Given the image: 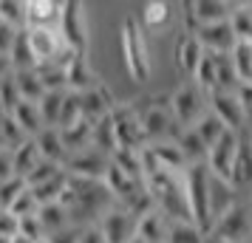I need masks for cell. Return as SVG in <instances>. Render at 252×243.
<instances>
[{"label":"cell","mask_w":252,"mask_h":243,"mask_svg":"<svg viewBox=\"0 0 252 243\" xmlns=\"http://www.w3.org/2000/svg\"><path fill=\"white\" fill-rule=\"evenodd\" d=\"M0 20L14 28H26V0H0Z\"/></svg>","instance_id":"cell-40"},{"label":"cell","mask_w":252,"mask_h":243,"mask_svg":"<svg viewBox=\"0 0 252 243\" xmlns=\"http://www.w3.org/2000/svg\"><path fill=\"white\" fill-rule=\"evenodd\" d=\"M195 37H198L201 48H204L207 54H213V57L232 54V51H235V46H238V37H235V31H232L229 20H224V23L201 26V28L195 31Z\"/></svg>","instance_id":"cell-14"},{"label":"cell","mask_w":252,"mask_h":243,"mask_svg":"<svg viewBox=\"0 0 252 243\" xmlns=\"http://www.w3.org/2000/svg\"><path fill=\"white\" fill-rule=\"evenodd\" d=\"M114 164V156L96 150V147H85L80 153H71L65 159V173L74 178H88V181H105V175Z\"/></svg>","instance_id":"cell-11"},{"label":"cell","mask_w":252,"mask_h":243,"mask_svg":"<svg viewBox=\"0 0 252 243\" xmlns=\"http://www.w3.org/2000/svg\"><path fill=\"white\" fill-rule=\"evenodd\" d=\"M176 20H179V17L173 12V6L164 3V0H150V3H145V6H142V17H139L145 34H156V37L170 34Z\"/></svg>","instance_id":"cell-15"},{"label":"cell","mask_w":252,"mask_h":243,"mask_svg":"<svg viewBox=\"0 0 252 243\" xmlns=\"http://www.w3.org/2000/svg\"><path fill=\"white\" fill-rule=\"evenodd\" d=\"M238 153H241V133H224L221 139L210 147L207 153V170L210 175H216L221 181L232 184V175H235V164H238Z\"/></svg>","instance_id":"cell-9"},{"label":"cell","mask_w":252,"mask_h":243,"mask_svg":"<svg viewBox=\"0 0 252 243\" xmlns=\"http://www.w3.org/2000/svg\"><path fill=\"white\" fill-rule=\"evenodd\" d=\"M20 102H23V99H20V91H17L14 74L3 77V80H0V105H3V113H12Z\"/></svg>","instance_id":"cell-42"},{"label":"cell","mask_w":252,"mask_h":243,"mask_svg":"<svg viewBox=\"0 0 252 243\" xmlns=\"http://www.w3.org/2000/svg\"><path fill=\"white\" fill-rule=\"evenodd\" d=\"M65 93L68 91H46V96L40 99V113L46 128H57L60 125V113H63V105H65Z\"/></svg>","instance_id":"cell-33"},{"label":"cell","mask_w":252,"mask_h":243,"mask_svg":"<svg viewBox=\"0 0 252 243\" xmlns=\"http://www.w3.org/2000/svg\"><path fill=\"white\" fill-rule=\"evenodd\" d=\"M60 34H63L71 54L88 57V51H91V26H88V6L85 3H80V0H65L63 3Z\"/></svg>","instance_id":"cell-7"},{"label":"cell","mask_w":252,"mask_h":243,"mask_svg":"<svg viewBox=\"0 0 252 243\" xmlns=\"http://www.w3.org/2000/svg\"><path fill=\"white\" fill-rule=\"evenodd\" d=\"M99 85H102V80H99V74L91 68V59L74 54V57L68 59V91L85 93V91L99 88Z\"/></svg>","instance_id":"cell-19"},{"label":"cell","mask_w":252,"mask_h":243,"mask_svg":"<svg viewBox=\"0 0 252 243\" xmlns=\"http://www.w3.org/2000/svg\"><path fill=\"white\" fill-rule=\"evenodd\" d=\"M12 159H14V175L26 181V178H29V175L40 167V162H43V153H40V147H37L34 139H26L20 147H14V150H12Z\"/></svg>","instance_id":"cell-21"},{"label":"cell","mask_w":252,"mask_h":243,"mask_svg":"<svg viewBox=\"0 0 252 243\" xmlns=\"http://www.w3.org/2000/svg\"><path fill=\"white\" fill-rule=\"evenodd\" d=\"M80 235H82L80 226H68V229L57 232V235H51L48 241H51V243H77V241H80Z\"/></svg>","instance_id":"cell-49"},{"label":"cell","mask_w":252,"mask_h":243,"mask_svg":"<svg viewBox=\"0 0 252 243\" xmlns=\"http://www.w3.org/2000/svg\"><path fill=\"white\" fill-rule=\"evenodd\" d=\"M139 108V119H142V128L148 136V144H164V141H176L179 139V122L173 119L170 110V93H153L136 102Z\"/></svg>","instance_id":"cell-3"},{"label":"cell","mask_w":252,"mask_h":243,"mask_svg":"<svg viewBox=\"0 0 252 243\" xmlns=\"http://www.w3.org/2000/svg\"><path fill=\"white\" fill-rule=\"evenodd\" d=\"M40 223H43V232H46V238L51 235H57V232L68 229L71 226V218H68V209L63 207V204H46V207H40Z\"/></svg>","instance_id":"cell-26"},{"label":"cell","mask_w":252,"mask_h":243,"mask_svg":"<svg viewBox=\"0 0 252 243\" xmlns=\"http://www.w3.org/2000/svg\"><path fill=\"white\" fill-rule=\"evenodd\" d=\"M210 238H218L224 243H252V207L250 201H238L216 218Z\"/></svg>","instance_id":"cell-8"},{"label":"cell","mask_w":252,"mask_h":243,"mask_svg":"<svg viewBox=\"0 0 252 243\" xmlns=\"http://www.w3.org/2000/svg\"><path fill=\"white\" fill-rule=\"evenodd\" d=\"M232 187L238 192H252V144L244 133H241V153L238 164H235V175H232Z\"/></svg>","instance_id":"cell-25"},{"label":"cell","mask_w":252,"mask_h":243,"mask_svg":"<svg viewBox=\"0 0 252 243\" xmlns=\"http://www.w3.org/2000/svg\"><path fill=\"white\" fill-rule=\"evenodd\" d=\"M9 74H14L12 59H9V54H0V80H3V77H9Z\"/></svg>","instance_id":"cell-51"},{"label":"cell","mask_w":252,"mask_h":243,"mask_svg":"<svg viewBox=\"0 0 252 243\" xmlns=\"http://www.w3.org/2000/svg\"><path fill=\"white\" fill-rule=\"evenodd\" d=\"M14 82H17V91H20V99L23 102H37L46 96V88L40 82V74L34 71H14Z\"/></svg>","instance_id":"cell-30"},{"label":"cell","mask_w":252,"mask_h":243,"mask_svg":"<svg viewBox=\"0 0 252 243\" xmlns=\"http://www.w3.org/2000/svg\"><path fill=\"white\" fill-rule=\"evenodd\" d=\"M9 116L20 125V130H23L29 139H34L37 133L46 130V122H43V113H40V105L37 102H20Z\"/></svg>","instance_id":"cell-23"},{"label":"cell","mask_w":252,"mask_h":243,"mask_svg":"<svg viewBox=\"0 0 252 243\" xmlns=\"http://www.w3.org/2000/svg\"><path fill=\"white\" fill-rule=\"evenodd\" d=\"M0 136H3V147H6V150H14V147H20V144L29 139L23 130H20V125H17L9 113L0 116Z\"/></svg>","instance_id":"cell-39"},{"label":"cell","mask_w":252,"mask_h":243,"mask_svg":"<svg viewBox=\"0 0 252 243\" xmlns=\"http://www.w3.org/2000/svg\"><path fill=\"white\" fill-rule=\"evenodd\" d=\"M60 204L68 209L71 226H80V229L96 226L116 207L105 181H88V178H74V175H68V187Z\"/></svg>","instance_id":"cell-1"},{"label":"cell","mask_w":252,"mask_h":243,"mask_svg":"<svg viewBox=\"0 0 252 243\" xmlns=\"http://www.w3.org/2000/svg\"><path fill=\"white\" fill-rule=\"evenodd\" d=\"M122 57H125V68L130 74V80L136 85H145L153 74V57H150V46H148V34L139 23V17L125 14L122 20Z\"/></svg>","instance_id":"cell-2"},{"label":"cell","mask_w":252,"mask_h":243,"mask_svg":"<svg viewBox=\"0 0 252 243\" xmlns=\"http://www.w3.org/2000/svg\"><path fill=\"white\" fill-rule=\"evenodd\" d=\"M71 57H74V54H71ZM68 59L51 62V65H40V68H37L40 82H43L46 91H68Z\"/></svg>","instance_id":"cell-27"},{"label":"cell","mask_w":252,"mask_h":243,"mask_svg":"<svg viewBox=\"0 0 252 243\" xmlns=\"http://www.w3.org/2000/svg\"><path fill=\"white\" fill-rule=\"evenodd\" d=\"M23 189H26V181H23V178H17V175H14V178H9V181H3V184H0V209H9V207H12Z\"/></svg>","instance_id":"cell-44"},{"label":"cell","mask_w":252,"mask_h":243,"mask_svg":"<svg viewBox=\"0 0 252 243\" xmlns=\"http://www.w3.org/2000/svg\"><path fill=\"white\" fill-rule=\"evenodd\" d=\"M127 243H145V241H142V238H139V235H136V238H133V241H127Z\"/></svg>","instance_id":"cell-55"},{"label":"cell","mask_w":252,"mask_h":243,"mask_svg":"<svg viewBox=\"0 0 252 243\" xmlns=\"http://www.w3.org/2000/svg\"><path fill=\"white\" fill-rule=\"evenodd\" d=\"M37 243H51V241H48V238H43V241H37Z\"/></svg>","instance_id":"cell-56"},{"label":"cell","mask_w":252,"mask_h":243,"mask_svg":"<svg viewBox=\"0 0 252 243\" xmlns=\"http://www.w3.org/2000/svg\"><path fill=\"white\" fill-rule=\"evenodd\" d=\"M232 204H238V189L229 184V181H221V178H210V209H213V223L216 218H221Z\"/></svg>","instance_id":"cell-22"},{"label":"cell","mask_w":252,"mask_h":243,"mask_svg":"<svg viewBox=\"0 0 252 243\" xmlns=\"http://www.w3.org/2000/svg\"><path fill=\"white\" fill-rule=\"evenodd\" d=\"M63 133V144H65V150L71 153H80L85 150V147H91L94 144V125L91 122H85L82 119L80 125H74V128H65V130H60Z\"/></svg>","instance_id":"cell-28"},{"label":"cell","mask_w":252,"mask_h":243,"mask_svg":"<svg viewBox=\"0 0 252 243\" xmlns=\"http://www.w3.org/2000/svg\"><path fill=\"white\" fill-rule=\"evenodd\" d=\"M193 130L198 133V139H201V141L207 144V153H210V147H213V144H216V141L221 139L224 133H227V128L221 125V119H218L216 113L201 116V122H198V125H195Z\"/></svg>","instance_id":"cell-36"},{"label":"cell","mask_w":252,"mask_h":243,"mask_svg":"<svg viewBox=\"0 0 252 243\" xmlns=\"http://www.w3.org/2000/svg\"><path fill=\"white\" fill-rule=\"evenodd\" d=\"M0 243H14L12 238H3V235H0Z\"/></svg>","instance_id":"cell-53"},{"label":"cell","mask_w":252,"mask_h":243,"mask_svg":"<svg viewBox=\"0 0 252 243\" xmlns=\"http://www.w3.org/2000/svg\"><path fill=\"white\" fill-rule=\"evenodd\" d=\"M0 147H3V136H0Z\"/></svg>","instance_id":"cell-58"},{"label":"cell","mask_w":252,"mask_h":243,"mask_svg":"<svg viewBox=\"0 0 252 243\" xmlns=\"http://www.w3.org/2000/svg\"><path fill=\"white\" fill-rule=\"evenodd\" d=\"M82 122V105H80V93L68 91L65 93V105H63V113H60V125L57 130H65V128H74Z\"/></svg>","instance_id":"cell-38"},{"label":"cell","mask_w":252,"mask_h":243,"mask_svg":"<svg viewBox=\"0 0 252 243\" xmlns=\"http://www.w3.org/2000/svg\"><path fill=\"white\" fill-rule=\"evenodd\" d=\"M26 34H29L32 54L37 59V68L40 65H51V62H63V59L71 57L60 28H26Z\"/></svg>","instance_id":"cell-10"},{"label":"cell","mask_w":252,"mask_h":243,"mask_svg":"<svg viewBox=\"0 0 252 243\" xmlns=\"http://www.w3.org/2000/svg\"><path fill=\"white\" fill-rule=\"evenodd\" d=\"M204 54L207 51L201 48L198 37L184 31V37L176 43V51H173V65H176V71L184 74V80H193V74L198 68V62L204 59Z\"/></svg>","instance_id":"cell-16"},{"label":"cell","mask_w":252,"mask_h":243,"mask_svg":"<svg viewBox=\"0 0 252 243\" xmlns=\"http://www.w3.org/2000/svg\"><path fill=\"white\" fill-rule=\"evenodd\" d=\"M229 57H232V65H235L241 85H252V43H238Z\"/></svg>","instance_id":"cell-37"},{"label":"cell","mask_w":252,"mask_h":243,"mask_svg":"<svg viewBox=\"0 0 252 243\" xmlns=\"http://www.w3.org/2000/svg\"><path fill=\"white\" fill-rule=\"evenodd\" d=\"M244 136H247V139H250V144H252V128L247 130V133H244Z\"/></svg>","instance_id":"cell-54"},{"label":"cell","mask_w":252,"mask_h":243,"mask_svg":"<svg viewBox=\"0 0 252 243\" xmlns=\"http://www.w3.org/2000/svg\"><path fill=\"white\" fill-rule=\"evenodd\" d=\"M167 243H207V232L198 229L193 220H173Z\"/></svg>","instance_id":"cell-35"},{"label":"cell","mask_w":252,"mask_h":243,"mask_svg":"<svg viewBox=\"0 0 252 243\" xmlns=\"http://www.w3.org/2000/svg\"><path fill=\"white\" fill-rule=\"evenodd\" d=\"M114 122V136H116V153H142L148 147V136L139 119L136 102H116L111 110Z\"/></svg>","instance_id":"cell-6"},{"label":"cell","mask_w":252,"mask_h":243,"mask_svg":"<svg viewBox=\"0 0 252 243\" xmlns=\"http://www.w3.org/2000/svg\"><path fill=\"white\" fill-rule=\"evenodd\" d=\"M23 28H14V26H9L6 20H0V54H9L14 46V40H17V34H20Z\"/></svg>","instance_id":"cell-46"},{"label":"cell","mask_w":252,"mask_h":243,"mask_svg":"<svg viewBox=\"0 0 252 243\" xmlns=\"http://www.w3.org/2000/svg\"><path fill=\"white\" fill-rule=\"evenodd\" d=\"M229 26L238 37V43H252V3H235Z\"/></svg>","instance_id":"cell-34"},{"label":"cell","mask_w":252,"mask_h":243,"mask_svg":"<svg viewBox=\"0 0 252 243\" xmlns=\"http://www.w3.org/2000/svg\"><path fill=\"white\" fill-rule=\"evenodd\" d=\"M63 3L54 0H26V28H60Z\"/></svg>","instance_id":"cell-17"},{"label":"cell","mask_w":252,"mask_h":243,"mask_svg":"<svg viewBox=\"0 0 252 243\" xmlns=\"http://www.w3.org/2000/svg\"><path fill=\"white\" fill-rule=\"evenodd\" d=\"M9 59H12V68L14 71H34L37 68V59L32 54V46H29V34H26V28L17 34L14 40L12 51H9Z\"/></svg>","instance_id":"cell-31"},{"label":"cell","mask_w":252,"mask_h":243,"mask_svg":"<svg viewBox=\"0 0 252 243\" xmlns=\"http://www.w3.org/2000/svg\"><path fill=\"white\" fill-rule=\"evenodd\" d=\"M80 105H82V119L91 122V125H96V122H102L105 116H111L116 99L111 96V91L105 88V82H102L99 88L80 93Z\"/></svg>","instance_id":"cell-18"},{"label":"cell","mask_w":252,"mask_h":243,"mask_svg":"<svg viewBox=\"0 0 252 243\" xmlns=\"http://www.w3.org/2000/svg\"><path fill=\"white\" fill-rule=\"evenodd\" d=\"M0 116H6V113H3V105H0Z\"/></svg>","instance_id":"cell-57"},{"label":"cell","mask_w":252,"mask_h":243,"mask_svg":"<svg viewBox=\"0 0 252 243\" xmlns=\"http://www.w3.org/2000/svg\"><path fill=\"white\" fill-rule=\"evenodd\" d=\"M0 235L12 238V241L20 235V218H14L9 209H0Z\"/></svg>","instance_id":"cell-45"},{"label":"cell","mask_w":252,"mask_h":243,"mask_svg":"<svg viewBox=\"0 0 252 243\" xmlns=\"http://www.w3.org/2000/svg\"><path fill=\"white\" fill-rule=\"evenodd\" d=\"M136 235L145 243H167L170 241V220L164 218L159 209H150L148 215L139 218Z\"/></svg>","instance_id":"cell-20"},{"label":"cell","mask_w":252,"mask_h":243,"mask_svg":"<svg viewBox=\"0 0 252 243\" xmlns=\"http://www.w3.org/2000/svg\"><path fill=\"white\" fill-rule=\"evenodd\" d=\"M60 173H65L63 164H54V162H46V159H43L40 167L26 178V187H40V184H46V181H51V178H57Z\"/></svg>","instance_id":"cell-43"},{"label":"cell","mask_w":252,"mask_h":243,"mask_svg":"<svg viewBox=\"0 0 252 243\" xmlns=\"http://www.w3.org/2000/svg\"><path fill=\"white\" fill-rule=\"evenodd\" d=\"M136 223H139V218L130 209L114 207L99 223H96V229L102 232V238L108 243H127V241L136 238Z\"/></svg>","instance_id":"cell-13"},{"label":"cell","mask_w":252,"mask_h":243,"mask_svg":"<svg viewBox=\"0 0 252 243\" xmlns=\"http://www.w3.org/2000/svg\"><path fill=\"white\" fill-rule=\"evenodd\" d=\"M241 105H244V116H247V130L252 128V85H241L238 88Z\"/></svg>","instance_id":"cell-48"},{"label":"cell","mask_w":252,"mask_h":243,"mask_svg":"<svg viewBox=\"0 0 252 243\" xmlns=\"http://www.w3.org/2000/svg\"><path fill=\"white\" fill-rule=\"evenodd\" d=\"M77 243H108V241L102 238V232L96 229V226H88V229H82V235H80Z\"/></svg>","instance_id":"cell-50"},{"label":"cell","mask_w":252,"mask_h":243,"mask_svg":"<svg viewBox=\"0 0 252 243\" xmlns=\"http://www.w3.org/2000/svg\"><path fill=\"white\" fill-rule=\"evenodd\" d=\"M210 170L207 164H190L184 170V192H187V204H190V218L198 229L210 235L213 229V209H210Z\"/></svg>","instance_id":"cell-4"},{"label":"cell","mask_w":252,"mask_h":243,"mask_svg":"<svg viewBox=\"0 0 252 243\" xmlns=\"http://www.w3.org/2000/svg\"><path fill=\"white\" fill-rule=\"evenodd\" d=\"M37 147L43 153V159L46 162H54V164H63L65 167V159H68V150H65V144H63V133L57 128H46L43 133H37L34 136Z\"/></svg>","instance_id":"cell-24"},{"label":"cell","mask_w":252,"mask_h":243,"mask_svg":"<svg viewBox=\"0 0 252 243\" xmlns=\"http://www.w3.org/2000/svg\"><path fill=\"white\" fill-rule=\"evenodd\" d=\"M210 113H216L229 133H247V116H244L238 91H213L210 93Z\"/></svg>","instance_id":"cell-12"},{"label":"cell","mask_w":252,"mask_h":243,"mask_svg":"<svg viewBox=\"0 0 252 243\" xmlns=\"http://www.w3.org/2000/svg\"><path fill=\"white\" fill-rule=\"evenodd\" d=\"M14 178V159H12V150L0 147V184Z\"/></svg>","instance_id":"cell-47"},{"label":"cell","mask_w":252,"mask_h":243,"mask_svg":"<svg viewBox=\"0 0 252 243\" xmlns=\"http://www.w3.org/2000/svg\"><path fill=\"white\" fill-rule=\"evenodd\" d=\"M170 110L182 130H190L210 113V93L201 91L193 80H184L176 91H170Z\"/></svg>","instance_id":"cell-5"},{"label":"cell","mask_w":252,"mask_h":243,"mask_svg":"<svg viewBox=\"0 0 252 243\" xmlns=\"http://www.w3.org/2000/svg\"><path fill=\"white\" fill-rule=\"evenodd\" d=\"M238 88H241V80L235 74L232 57L229 54L216 57V91H238Z\"/></svg>","instance_id":"cell-32"},{"label":"cell","mask_w":252,"mask_h":243,"mask_svg":"<svg viewBox=\"0 0 252 243\" xmlns=\"http://www.w3.org/2000/svg\"><path fill=\"white\" fill-rule=\"evenodd\" d=\"M9 212H12L14 218H34V215H40V204H37V198H34V192L26 187L23 192L17 195V201H14L12 207H9Z\"/></svg>","instance_id":"cell-41"},{"label":"cell","mask_w":252,"mask_h":243,"mask_svg":"<svg viewBox=\"0 0 252 243\" xmlns=\"http://www.w3.org/2000/svg\"><path fill=\"white\" fill-rule=\"evenodd\" d=\"M207 243H224V241H218V238H210V235H207Z\"/></svg>","instance_id":"cell-52"},{"label":"cell","mask_w":252,"mask_h":243,"mask_svg":"<svg viewBox=\"0 0 252 243\" xmlns=\"http://www.w3.org/2000/svg\"><path fill=\"white\" fill-rule=\"evenodd\" d=\"M176 144H179V150H182L187 164H204L207 162V144L198 139V133H195L193 128L182 130L179 139H176Z\"/></svg>","instance_id":"cell-29"}]
</instances>
